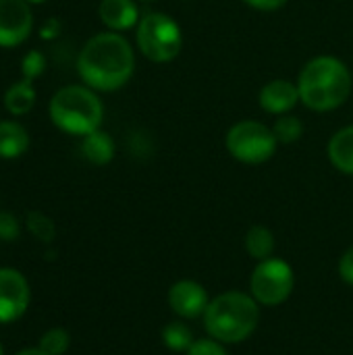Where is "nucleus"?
I'll list each match as a JSON object with an SVG mask.
<instances>
[{"mask_svg": "<svg viewBox=\"0 0 353 355\" xmlns=\"http://www.w3.org/2000/svg\"><path fill=\"white\" fill-rule=\"evenodd\" d=\"M133 71V48L119 31H102L92 35L77 56V73L81 81L96 92L121 89L129 83Z\"/></svg>", "mask_w": 353, "mask_h": 355, "instance_id": "f257e3e1", "label": "nucleus"}, {"mask_svg": "<svg viewBox=\"0 0 353 355\" xmlns=\"http://www.w3.org/2000/svg\"><path fill=\"white\" fill-rule=\"evenodd\" d=\"M183 2H187V0H183Z\"/></svg>", "mask_w": 353, "mask_h": 355, "instance_id": "2f4dec72", "label": "nucleus"}, {"mask_svg": "<svg viewBox=\"0 0 353 355\" xmlns=\"http://www.w3.org/2000/svg\"><path fill=\"white\" fill-rule=\"evenodd\" d=\"M46 71V56L40 50H31L23 54L21 58V77L25 79H37Z\"/></svg>", "mask_w": 353, "mask_h": 355, "instance_id": "4be33fe9", "label": "nucleus"}, {"mask_svg": "<svg viewBox=\"0 0 353 355\" xmlns=\"http://www.w3.org/2000/svg\"><path fill=\"white\" fill-rule=\"evenodd\" d=\"M352 87L353 75L350 67L331 54L308 60L298 77L300 102L314 112L341 108L350 100Z\"/></svg>", "mask_w": 353, "mask_h": 355, "instance_id": "f03ea898", "label": "nucleus"}, {"mask_svg": "<svg viewBox=\"0 0 353 355\" xmlns=\"http://www.w3.org/2000/svg\"><path fill=\"white\" fill-rule=\"evenodd\" d=\"M33 29V12L27 0H0V48L21 46Z\"/></svg>", "mask_w": 353, "mask_h": 355, "instance_id": "1a4fd4ad", "label": "nucleus"}, {"mask_svg": "<svg viewBox=\"0 0 353 355\" xmlns=\"http://www.w3.org/2000/svg\"><path fill=\"white\" fill-rule=\"evenodd\" d=\"M185 355H229V352H227L225 343H221L212 337H206V339H196Z\"/></svg>", "mask_w": 353, "mask_h": 355, "instance_id": "5701e85b", "label": "nucleus"}, {"mask_svg": "<svg viewBox=\"0 0 353 355\" xmlns=\"http://www.w3.org/2000/svg\"><path fill=\"white\" fill-rule=\"evenodd\" d=\"M29 4H42V2H46V0H27Z\"/></svg>", "mask_w": 353, "mask_h": 355, "instance_id": "c85d7f7f", "label": "nucleus"}, {"mask_svg": "<svg viewBox=\"0 0 353 355\" xmlns=\"http://www.w3.org/2000/svg\"><path fill=\"white\" fill-rule=\"evenodd\" d=\"M243 245H246L248 256L254 258L256 262L268 260V258H273L275 248H277L275 233L268 227H264V225H254V227L248 229Z\"/></svg>", "mask_w": 353, "mask_h": 355, "instance_id": "f3484780", "label": "nucleus"}, {"mask_svg": "<svg viewBox=\"0 0 353 355\" xmlns=\"http://www.w3.org/2000/svg\"><path fill=\"white\" fill-rule=\"evenodd\" d=\"M0 355H4V352H2V345H0Z\"/></svg>", "mask_w": 353, "mask_h": 355, "instance_id": "c756f323", "label": "nucleus"}, {"mask_svg": "<svg viewBox=\"0 0 353 355\" xmlns=\"http://www.w3.org/2000/svg\"><path fill=\"white\" fill-rule=\"evenodd\" d=\"M289 0H243V4L256 8V10H264V12H270V10H279L287 4Z\"/></svg>", "mask_w": 353, "mask_h": 355, "instance_id": "a878e982", "label": "nucleus"}, {"mask_svg": "<svg viewBox=\"0 0 353 355\" xmlns=\"http://www.w3.org/2000/svg\"><path fill=\"white\" fill-rule=\"evenodd\" d=\"M210 297L202 283L191 279H181L169 289V308L183 320L204 318Z\"/></svg>", "mask_w": 353, "mask_h": 355, "instance_id": "9d476101", "label": "nucleus"}, {"mask_svg": "<svg viewBox=\"0 0 353 355\" xmlns=\"http://www.w3.org/2000/svg\"><path fill=\"white\" fill-rule=\"evenodd\" d=\"M260 108L268 114H289L300 104V89L298 83L289 79H273L262 85L258 94Z\"/></svg>", "mask_w": 353, "mask_h": 355, "instance_id": "9b49d317", "label": "nucleus"}, {"mask_svg": "<svg viewBox=\"0 0 353 355\" xmlns=\"http://www.w3.org/2000/svg\"><path fill=\"white\" fill-rule=\"evenodd\" d=\"M135 42L139 52L156 64L175 60L183 50L181 27L173 17L164 12L144 15L135 29Z\"/></svg>", "mask_w": 353, "mask_h": 355, "instance_id": "39448f33", "label": "nucleus"}, {"mask_svg": "<svg viewBox=\"0 0 353 355\" xmlns=\"http://www.w3.org/2000/svg\"><path fill=\"white\" fill-rule=\"evenodd\" d=\"M160 339H162V345L175 354H187V349L196 341L191 329L183 320H173V322L164 324L160 331Z\"/></svg>", "mask_w": 353, "mask_h": 355, "instance_id": "a211bd4d", "label": "nucleus"}, {"mask_svg": "<svg viewBox=\"0 0 353 355\" xmlns=\"http://www.w3.org/2000/svg\"><path fill=\"white\" fill-rule=\"evenodd\" d=\"M114 152H117L114 139L102 129H96V131L81 137V154L94 166L110 164L114 158Z\"/></svg>", "mask_w": 353, "mask_h": 355, "instance_id": "ddd939ff", "label": "nucleus"}, {"mask_svg": "<svg viewBox=\"0 0 353 355\" xmlns=\"http://www.w3.org/2000/svg\"><path fill=\"white\" fill-rule=\"evenodd\" d=\"M29 133L17 121H0V158L12 160L27 152Z\"/></svg>", "mask_w": 353, "mask_h": 355, "instance_id": "2eb2a0df", "label": "nucleus"}, {"mask_svg": "<svg viewBox=\"0 0 353 355\" xmlns=\"http://www.w3.org/2000/svg\"><path fill=\"white\" fill-rule=\"evenodd\" d=\"M339 277L353 287V245L345 250V254L339 260Z\"/></svg>", "mask_w": 353, "mask_h": 355, "instance_id": "393cba45", "label": "nucleus"}, {"mask_svg": "<svg viewBox=\"0 0 353 355\" xmlns=\"http://www.w3.org/2000/svg\"><path fill=\"white\" fill-rule=\"evenodd\" d=\"M100 21L108 27V31H127L137 27L139 23V8L135 0H102L98 6Z\"/></svg>", "mask_w": 353, "mask_h": 355, "instance_id": "f8f14e48", "label": "nucleus"}, {"mask_svg": "<svg viewBox=\"0 0 353 355\" xmlns=\"http://www.w3.org/2000/svg\"><path fill=\"white\" fill-rule=\"evenodd\" d=\"M2 102H4V108L8 114H12V116L27 114L35 104V87H33L31 79L21 77L10 87H6Z\"/></svg>", "mask_w": 353, "mask_h": 355, "instance_id": "dca6fc26", "label": "nucleus"}, {"mask_svg": "<svg viewBox=\"0 0 353 355\" xmlns=\"http://www.w3.org/2000/svg\"><path fill=\"white\" fill-rule=\"evenodd\" d=\"M71 345V335L64 329H50L40 337L37 347L48 355H62Z\"/></svg>", "mask_w": 353, "mask_h": 355, "instance_id": "412c9836", "label": "nucleus"}, {"mask_svg": "<svg viewBox=\"0 0 353 355\" xmlns=\"http://www.w3.org/2000/svg\"><path fill=\"white\" fill-rule=\"evenodd\" d=\"M273 131H275V137L279 144H295L304 135V123L295 114H281V116H277Z\"/></svg>", "mask_w": 353, "mask_h": 355, "instance_id": "6ab92c4d", "label": "nucleus"}, {"mask_svg": "<svg viewBox=\"0 0 353 355\" xmlns=\"http://www.w3.org/2000/svg\"><path fill=\"white\" fill-rule=\"evenodd\" d=\"M15 355H48L46 352H42L40 347H29V349H21L19 354Z\"/></svg>", "mask_w": 353, "mask_h": 355, "instance_id": "cd10ccee", "label": "nucleus"}, {"mask_svg": "<svg viewBox=\"0 0 353 355\" xmlns=\"http://www.w3.org/2000/svg\"><path fill=\"white\" fill-rule=\"evenodd\" d=\"M225 146L237 162L258 166L275 156L279 141L273 127H266L260 121H239L227 131Z\"/></svg>", "mask_w": 353, "mask_h": 355, "instance_id": "423d86ee", "label": "nucleus"}, {"mask_svg": "<svg viewBox=\"0 0 353 355\" xmlns=\"http://www.w3.org/2000/svg\"><path fill=\"white\" fill-rule=\"evenodd\" d=\"M295 289V272L289 262L281 258H268L256 264L250 277L252 297L266 308L285 304Z\"/></svg>", "mask_w": 353, "mask_h": 355, "instance_id": "0eeeda50", "label": "nucleus"}, {"mask_svg": "<svg viewBox=\"0 0 353 355\" xmlns=\"http://www.w3.org/2000/svg\"><path fill=\"white\" fill-rule=\"evenodd\" d=\"M329 162L343 175L353 177V125L339 129L327 146Z\"/></svg>", "mask_w": 353, "mask_h": 355, "instance_id": "4468645a", "label": "nucleus"}, {"mask_svg": "<svg viewBox=\"0 0 353 355\" xmlns=\"http://www.w3.org/2000/svg\"><path fill=\"white\" fill-rule=\"evenodd\" d=\"M31 291L17 268H0V324L19 320L29 308Z\"/></svg>", "mask_w": 353, "mask_h": 355, "instance_id": "6e6552de", "label": "nucleus"}, {"mask_svg": "<svg viewBox=\"0 0 353 355\" xmlns=\"http://www.w3.org/2000/svg\"><path fill=\"white\" fill-rule=\"evenodd\" d=\"M48 114L56 129L83 137L100 129L104 119V104L96 89L87 85H64L50 98Z\"/></svg>", "mask_w": 353, "mask_h": 355, "instance_id": "20e7f679", "label": "nucleus"}, {"mask_svg": "<svg viewBox=\"0 0 353 355\" xmlns=\"http://www.w3.org/2000/svg\"><path fill=\"white\" fill-rule=\"evenodd\" d=\"M27 229H29V233H31L37 241H42V243H50V241L54 239V235H56V227H54L52 218L46 216V214L40 212V210H31V212L27 214Z\"/></svg>", "mask_w": 353, "mask_h": 355, "instance_id": "aec40b11", "label": "nucleus"}, {"mask_svg": "<svg viewBox=\"0 0 353 355\" xmlns=\"http://www.w3.org/2000/svg\"><path fill=\"white\" fill-rule=\"evenodd\" d=\"M21 235V225L15 214L0 212V239L2 241H15Z\"/></svg>", "mask_w": 353, "mask_h": 355, "instance_id": "b1692460", "label": "nucleus"}, {"mask_svg": "<svg viewBox=\"0 0 353 355\" xmlns=\"http://www.w3.org/2000/svg\"><path fill=\"white\" fill-rule=\"evenodd\" d=\"M58 33H60V21L58 19H48L40 29L42 40H54Z\"/></svg>", "mask_w": 353, "mask_h": 355, "instance_id": "bb28decb", "label": "nucleus"}, {"mask_svg": "<svg viewBox=\"0 0 353 355\" xmlns=\"http://www.w3.org/2000/svg\"><path fill=\"white\" fill-rule=\"evenodd\" d=\"M141 2H154V0H141Z\"/></svg>", "mask_w": 353, "mask_h": 355, "instance_id": "7c9ffc66", "label": "nucleus"}, {"mask_svg": "<svg viewBox=\"0 0 353 355\" xmlns=\"http://www.w3.org/2000/svg\"><path fill=\"white\" fill-rule=\"evenodd\" d=\"M260 324V304L252 293L243 291H225L210 300L204 314V327L208 337L225 343L237 345L243 343Z\"/></svg>", "mask_w": 353, "mask_h": 355, "instance_id": "7ed1b4c3", "label": "nucleus"}]
</instances>
